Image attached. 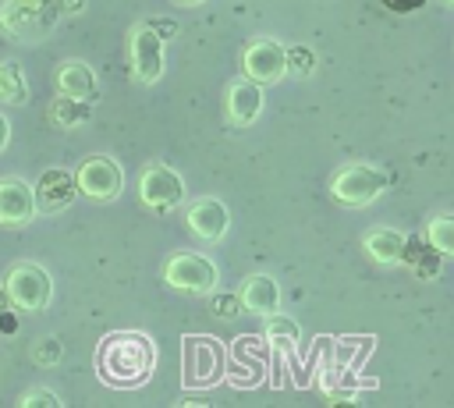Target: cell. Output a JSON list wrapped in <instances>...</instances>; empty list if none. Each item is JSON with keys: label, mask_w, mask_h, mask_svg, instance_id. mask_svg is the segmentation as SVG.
<instances>
[{"label": "cell", "mask_w": 454, "mask_h": 408, "mask_svg": "<svg viewBox=\"0 0 454 408\" xmlns=\"http://www.w3.org/2000/svg\"><path fill=\"white\" fill-rule=\"evenodd\" d=\"M156 344L138 330H117L99 341L96 369L110 387H138L153 376Z\"/></svg>", "instance_id": "cell-1"}, {"label": "cell", "mask_w": 454, "mask_h": 408, "mask_svg": "<svg viewBox=\"0 0 454 408\" xmlns=\"http://www.w3.org/2000/svg\"><path fill=\"white\" fill-rule=\"evenodd\" d=\"M60 18L57 0H0V32L18 43H39Z\"/></svg>", "instance_id": "cell-2"}, {"label": "cell", "mask_w": 454, "mask_h": 408, "mask_svg": "<svg viewBox=\"0 0 454 408\" xmlns=\"http://www.w3.org/2000/svg\"><path fill=\"white\" fill-rule=\"evenodd\" d=\"M383 192H387V174L380 167H372V163H344L330 177V195L348 209L372 206Z\"/></svg>", "instance_id": "cell-3"}, {"label": "cell", "mask_w": 454, "mask_h": 408, "mask_svg": "<svg viewBox=\"0 0 454 408\" xmlns=\"http://www.w3.org/2000/svg\"><path fill=\"white\" fill-rule=\"evenodd\" d=\"M163 280H167V287H174L181 294H213L220 284V273H216V263L209 255L174 252L163 263Z\"/></svg>", "instance_id": "cell-4"}, {"label": "cell", "mask_w": 454, "mask_h": 408, "mask_svg": "<svg viewBox=\"0 0 454 408\" xmlns=\"http://www.w3.org/2000/svg\"><path fill=\"white\" fill-rule=\"evenodd\" d=\"M4 287H7L11 305L21 309V312H43L50 305V298H53L50 273L39 263H32V259L14 263L11 273H7V280H4Z\"/></svg>", "instance_id": "cell-5"}, {"label": "cell", "mask_w": 454, "mask_h": 408, "mask_svg": "<svg viewBox=\"0 0 454 408\" xmlns=\"http://www.w3.org/2000/svg\"><path fill=\"white\" fill-rule=\"evenodd\" d=\"M163 43H167V39H163L149 21L131 28V35H128V57H131V75H135L142 85L160 82V75H163V67H167Z\"/></svg>", "instance_id": "cell-6"}, {"label": "cell", "mask_w": 454, "mask_h": 408, "mask_svg": "<svg viewBox=\"0 0 454 408\" xmlns=\"http://www.w3.org/2000/svg\"><path fill=\"white\" fill-rule=\"evenodd\" d=\"M74 181H78L82 195H89L96 202H110L124 188V170L114 156H85L74 170Z\"/></svg>", "instance_id": "cell-7"}, {"label": "cell", "mask_w": 454, "mask_h": 408, "mask_svg": "<svg viewBox=\"0 0 454 408\" xmlns=\"http://www.w3.org/2000/svg\"><path fill=\"white\" fill-rule=\"evenodd\" d=\"M138 199H142V206H149L156 213H167V209L184 202V181H181V174L174 167L149 163L138 174Z\"/></svg>", "instance_id": "cell-8"}, {"label": "cell", "mask_w": 454, "mask_h": 408, "mask_svg": "<svg viewBox=\"0 0 454 408\" xmlns=\"http://www.w3.org/2000/svg\"><path fill=\"white\" fill-rule=\"evenodd\" d=\"M287 67H291V57H287L284 43H277V39H255L241 53V75L259 85L280 82L287 75Z\"/></svg>", "instance_id": "cell-9"}, {"label": "cell", "mask_w": 454, "mask_h": 408, "mask_svg": "<svg viewBox=\"0 0 454 408\" xmlns=\"http://www.w3.org/2000/svg\"><path fill=\"white\" fill-rule=\"evenodd\" d=\"M184 224H188V231H192L195 238L216 245V241L227 234V227H231V213H227V206H223L216 195H199V199L188 202Z\"/></svg>", "instance_id": "cell-10"}, {"label": "cell", "mask_w": 454, "mask_h": 408, "mask_svg": "<svg viewBox=\"0 0 454 408\" xmlns=\"http://www.w3.org/2000/svg\"><path fill=\"white\" fill-rule=\"evenodd\" d=\"M35 213V188L14 174L0 177V227H25Z\"/></svg>", "instance_id": "cell-11"}, {"label": "cell", "mask_w": 454, "mask_h": 408, "mask_svg": "<svg viewBox=\"0 0 454 408\" xmlns=\"http://www.w3.org/2000/svg\"><path fill=\"white\" fill-rule=\"evenodd\" d=\"M32 188H35V206H39V213H64V209L74 202V195H78V181H74V174L64 170V167H46Z\"/></svg>", "instance_id": "cell-12"}, {"label": "cell", "mask_w": 454, "mask_h": 408, "mask_svg": "<svg viewBox=\"0 0 454 408\" xmlns=\"http://www.w3.org/2000/svg\"><path fill=\"white\" fill-rule=\"evenodd\" d=\"M53 85L60 96H74V99H89V103H96V96H99V78H96L92 64H85V60H60Z\"/></svg>", "instance_id": "cell-13"}, {"label": "cell", "mask_w": 454, "mask_h": 408, "mask_svg": "<svg viewBox=\"0 0 454 408\" xmlns=\"http://www.w3.org/2000/svg\"><path fill=\"white\" fill-rule=\"evenodd\" d=\"M259 114H262V85L241 75L238 82L227 85V121L238 124V128H245Z\"/></svg>", "instance_id": "cell-14"}, {"label": "cell", "mask_w": 454, "mask_h": 408, "mask_svg": "<svg viewBox=\"0 0 454 408\" xmlns=\"http://www.w3.org/2000/svg\"><path fill=\"white\" fill-rule=\"evenodd\" d=\"M238 298H241V309L255 316H270L280 309V284L270 273H248L238 287Z\"/></svg>", "instance_id": "cell-15"}, {"label": "cell", "mask_w": 454, "mask_h": 408, "mask_svg": "<svg viewBox=\"0 0 454 408\" xmlns=\"http://www.w3.org/2000/svg\"><path fill=\"white\" fill-rule=\"evenodd\" d=\"M362 245L369 252L372 263L380 266H397L404 263V252H408V234H401L397 227H372L362 234Z\"/></svg>", "instance_id": "cell-16"}, {"label": "cell", "mask_w": 454, "mask_h": 408, "mask_svg": "<svg viewBox=\"0 0 454 408\" xmlns=\"http://www.w3.org/2000/svg\"><path fill=\"white\" fill-rule=\"evenodd\" d=\"M266 341H270L273 351L291 355V351H298V344H301V326H298L291 316H284V312L277 309V312L266 316Z\"/></svg>", "instance_id": "cell-17"}, {"label": "cell", "mask_w": 454, "mask_h": 408, "mask_svg": "<svg viewBox=\"0 0 454 408\" xmlns=\"http://www.w3.org/2000/svg\"><path fill=\"white\" fill-rule=\"evenodd\" d=\"M0 103H7V106L28 103V78L18 60H0Z\"/></svg>", "instance_id": "cell-18"}, {"label": "cell", "mask_w": 454, "mask_h": 408, "mask_svg": "<svg viewBox=\"0 0 454 408\" xmlns=\"http://www.w3.org/2000/svg\"><path fill=\"white\" fill-rule=\"evenodd\" d=\"M92 117V103L89 99H74V96H57L50 103V121L57 128H82Z\"/></svg>", "instance_id": "cell-19"}, {"label": "cell", "mask_w": 454, "mask_h": 408, "mask_svg": "<svg viewBox=\"0 0 454 408\" xmlns=\"http://www.w3.org/2000/svg\"><path fill=\"white\" fill-rule=\"evenodd\" d=\"M426 245L443 255H454V213H436L426 220Z\"/></svg>", "instance_id": "cell-20"}, {"label": "cell", "mask_w": 454, "mask_h": 408, "mask_svg": "<svg viewBox=\"0 0 454 408\" xmlns=\"http://www.w3.org/2000/svg\"><path fill=\"white\" fill-rule=\"evenodd\" d=\"M60 355H64V348H60L57 337H39V341H32V362H35V365H57Z\"/></svg>", "instance_id": "cell-21"}, {"label": "cell", "mask_w": 454, "mask_h": 408, "mask_svg": "<svg viewBox=\"0 0 454 408\" xmlns=\"http://www.w3.org/2000/svg\"><path fill=\"white\" fill-rule=\"evenodd\" d=\"M21 408H60V397H57L53 390H43V387H35V390L21 394Z\"/></svg>", "instance_id": "cell-22"}, {"label": "cell", "mask_w": 454, "mask_h": 408, "mask_svg": "<svg viewBox=\"0 0 454 408\" xmlns=\"http://www.w3.org/2000/svg\"><path fill=\"white\" fill-rule=\"evenodd\" d=\"M0 333L7 337V333H18V316L11 312V309H0Z\"/></svg>", "instance_id": "cell-23"}, {"label": "cell", "mask_w": 454, "mask_h": 408, "mask_svg": "<svg viewBox=\"0 0 454 408\" xmlns=\"http://www.w3.org/2000/svg\"><path fill=\"white\" fill-rule=\"evenodd\" d=\"M57 7H60V14H78V11H85V0H57Z\"/></svg>", "instance_id": "cell-24"}, {"label": "cell", "mask_w": 454, "mask_h": 408, "mask_svg": "<svg viewBox=\"0 0 454 408\" xmlns=\"http://www.w3.org/2000/svg\"><path fill=\"white\" fill-rule=\"evenodd\" d=\"M149 25H153V28H156L163 39H170V35L177 32V25H174V21H149Z\"/></svg>", "instance_id": "cell-25"}, {"label": "cell", "mask_w": 454, "mask_h": 408, "mask_svg": "<svg viewBox=\"0 0 454 408\" xmlns=\"http://www.w3.org/2000/svg\"><path fill=\"white\" fill-rule=\"evenodd\" d=\"M7 142H11V124H7V117L0 114V153L7 149Z\"/></svg>", "instance_id": "cell-26"}, {"label": "cell", "mask_w": 454, "mask_h": 408, "mask_svg": "<svg viewBox=\"0 0 454 408\" xmlns=\"http://www.w3.org/2000/svg\"><path fill=\"white\" fill-rule=\"evenodd\" d=\"M7 305H11V298H7V287L0 284V309H7Z\"/></svg>", "instance_id": "cell-27"}, {"label": "cell", "mask_w": 454, "mask_h": 408, "mask_svg": "<svg viewBox=\"0 0 454 408\" xmlns=\"http://www.w3.org/2000/svg\"><path fill=\"white\" fill-rule=\"evenodd\" d=\"M177 4H184V7H195V4H202V0H177Z\"/></svg>", "instance_id": "cell-28"}, {"label": "cell", "mask_w": 454, "mask_h": 408, "mask_svg": "<svg viewBox=\"0 0 454 408\" xmlns=\"http://www.w3.org/2000/svg\"><path fill=\"white\" fill-rule=\"evenodd\" d=\"M443 4H447V7H454V0H443Z\"/></svg>", "instance_id": "cell-29"}]
</instances>
